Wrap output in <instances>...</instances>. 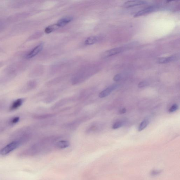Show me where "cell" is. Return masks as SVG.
<instances>
[{"mask_svg":"<svg viewBox=\"0 0 180 180\" xmlns=\"http://www.w3.org/2000/svg\"><path fill=\"white\" fill-rule=\"evenodd\" d=\"M70 143L68 141L65 140L58 141L55 144V147L57 149H62L68 147Z\"/></svg>","mask_w":180,"mask_h":180,"instance_id":"cell-12","label":"cell"},{"mask_svg":"<svg viewBox=\"0 0 180 180\" xmlns=\"http://www.w3.org/2000/svg\"><path fill=\"white\" fill-rule=\"evenodd\" d=\"M178 109V106L176 104L173 105L169 110V112H174Z\"/></svg>","mask_w":180,"mask_h":180,"instance_id":"cell-20","label":"cell"},{"mask_svg":"<svg viewBox=\"0 0 180 180\" xmlns=\"http://www.w3.org/2000/svg\"><path fill=\"white\" fill-rule=\"evenodd\" d=\"M121 78V75L120 74H116L114 76L113 80L115 81H118L120 80Z\"/></svg>","mask_w":180,"mask_h":180,"instance_id":"cell-22","label":"cell"},{"mask_svg":"<svg viewBox=\"0 0 180 180\" xmlns=\"http://www.w3.org/2000/svg\"><path fill=\"white\" fill-rule=\"evenodd\" d=\"M160 173V171L155 170L151 172V175H156L159 174Z\"/></svg>","mask_w":180,"mask_h":180,"instance_id":"cell-25","label":"cell"},{"mask_svg":"<svg viewBox=\"0 0 180 180\" xmlns=\"http://www.w3.org/2000/svg\"><path fill=\"white\" fill-rule=\"evenodd\" d=\"M58 27L56 25V24L49 26L45 29V32L46 33H50L55 30V29Z\"/></svg>","mask_w":180,"mask_h":180,"instance_id":"cell-18","label":"cell"},{"mask_svg":"<svg viewBox=\"0 0 180 180\" xmlns=\"http://www.w3.org/2000/svg\"><path fill=\"white\" fill-rule=\"evenodd\" d=\"M158 8L156 6L149 7L139 11L135 13L134 17H138L145 14L154 12V11H156Z\"/></svg>","mask_w":180,"mask_h":180,"instance_id":"cell-6","label":"cell"},{"mask_svg":"<svg viewBox=\"0 0 180 180\" xmlns=\"http://www.w3.org/2000/svg\"><path fill=\"white\" fill-rule=\"evenodd\" d=\"M43 44L40 43L36 46L28 53L24 56V57L26 59H29L34 57L41 51L43 48Z\"/></svg>","mask_w":180,"mask_h":180,"instance_id":"cell-3","label":"cell"},{"mask_svg":"<svg viewBox=\"0 0 180 180\" xmlns=\"http://www.w3.org/2000/svg\"><path fill=\"white\" fill-rule=\"evenodd\" d=\"M55 114H35L33 116V117L37 120H43L53 117Z\"/></svg>","mask_w":180,"mask_h":180,"instance_id":"cell-14","label":"cell"},{"mask_svg":"<svg viewBox=\"0 0 180 180\" xmlns=\"http://www.w3.org/2000/svg\"><path fill=\"white\" fill-rule=\"evenodd\" d=\"M118 85H113L107 88L101 92L99 94V96L100 98H104L109 96L112 91L117 88Z\"/></svg>","mask_w":180,"mask_h":180,"instance_id":"cell-7","label":"cell"},{"mask_svg":"<svg viewBox=\"0 0 180 180\" xmlns=\"http://www.w3.org/2000/svg\"><path fill=\"white\" fill-rule=\"evenodd\" d=\"M148 123H149V121L148 120H143L139 125L138 129L139 131H141L144 129L146 127H147Z\"/></svg>","mask_w":180,"mask_h":180,"instance_id":"cell-17","label":"cell"},{"mask_svg":"<svg viewBox=\"0 0 180 180\" xmlns=\"http://www.w3.org/2000/svg\"><path fill=\"white\" fill-rule=\"evenodd\" d=\"M37 85L36 81L35 80L29 81L20 90V92L22 93H26L36 88Z\"/></svg>","mask_w":180,"mask_h":180,"instance_id":"cell-4","label":"cell"},{"mask_svg":"<svg viewBox=\"0 0 180 180\" xmlns=\"http://www.w3.org/2000/svg\"><path fill=\"white\" fill-rule=\"evenodd\" d=\"M5 103L3 101L0 100V111L5 106Z\"/></svg>","mask_w":180,"mask_h":180,"instance_id":"cell-24","label":"cell"},{"mask_svg":"<svg viewBox=\"0 0 180 180\" xmlns=\"http://www.w3.org/2000/svg\"><path fill=\"white\" fill-rule=\"evenodd\" d=\"M24 100L25 99L23 98H19L13 101L9 108V111H13L19 109L23 104Z\"/></svg>","mask_w":180,"mask_h":180,"instance_id":"cell-5","label":"cell"},{"mask_svg":"<svg viewBox=\"0 0 180 180\" xmlns=\"http://www.w3.org/2000/svg\"><path fill=\"white\" fill-rule=\"evenodd\" d=\"M5 27V22L0 20V31L3 30Z\"/></svg>","mask_w":180,"mask_h":180,"instance_id":"cell-21","label":"cell"},{"mask_svg":"<svg viewBox=\"0 0 180 180\" xmlns=\"http://www.w3.org/2000/svg\"><path fill=\"white\" fill-rule=\"evenodd\" d=\"M21 145L19 141L12 140L0 150V154L3 156L8 154Z\"/></svg>","mask_w":180,"mask_h":180,"instance_id":"cell-2","label":"cell"},{"mask_svg":"<svg viewBox=\"0 0 180 180\" xmlns=\"http://www.w3.org/2000/svg\"><path fill=\"white\" fill-rule=\"evenodd\" d=\"M27 3V1H15L11 2L9 4V6L12 8H23Z\"/></svg>","mask_w":180,"mask_h":180,"instance_id":"cell-10","label":"cell"},{"mask_svg":"<svg viewBox=\"0 0 180 180\" xmlns=\"http://www.w3.org/2000/svg\"><path fill=\"white\" fill-rule=\"evenodd\" d=\"M146 3V2L145 1H128L125 2V3L123 4V6L124 8H129L137 5H143V4H145Z\"/></svg>","mask_w":180,"mask_h":180,"instance_id":"cell-9","label":"cell"},{"mask_svg":"<svg viewBox=\"0 0 180 180\" xmlns=\"http://www.w3.org/2000/svg\"><path fill=\"white\" fill-rule=\"evenodd\" d=\"M126 109H125V108H123V109H121L120 111V113L121 114L125 113V112H126Z\"/></svg>","mask_w":180,"mask_h":180,"instance_id":"cell-26","label":"cell"},{"mask_svg":"<svg viewBox=\"0 0 180 180\" xmlns=\"http://www.w3.org/2000/svg\"><path fill=\"white\" fill-rule=\"evenodd\" d=\"M98 40V38L97 37L94 36L89 37L85 40V43L87 45L93 44L97 42Z\"/></svg>","mask_w":180,"mask_h":180,"instance_id":"cell-16","label":"cell"},{"mask_svg":"<svg viewBox=\"0 0 180 180\" xmlns=\"http://www.w3.org/2000/svg\"><path fill=\"white\" fill-rule=\"evenodd\" d=\"M73 19V18L71 16H67L62 18L60 19L56 24V25L59 27H62L66 26V24L70 22Z\"/></svg>","mask_w":180,"mask_h":180,"instance_id":"cell-11","label":"cell"},{"mask_svg":"<svg viewBox=\"0 0 180 180\" xmlns=\"http://www.w3.org/2000/svg\"><path fill=\"white\" fill-rule=\"evenodd\" d=\"M4 64V62L3 61H0V68L3 67Z\"/></svg>","mask_w":180,"mask_h":180,"instance_id":"cell-27","label":"cell"},{"mask_svg":"<svg viewBox=\"0 0 180 180\" xmlns=\"http://www.w3.org/2000/svg\"><path fill=\"white\" fill-rule=\"evenodd\" d=\"M11 140L19 142L21 144L27 142L32 138L33 129L30 127L20 128L11 134Z\"/></svg>","mask_w":180,"mask_h":180,"instance_id":"cell-1","label":"cell"},{"mask_svg":"<svg viewBox=\"0 0 180 180\" xmlns=\"http://www.w3.org/2000/svg\"><path fill=\"white\" fill-rule=\"evenodd\" d=\"M123 125V123L119 121V122H116L114 123L112 126V129H119V128L122 127Z\"/></svg>","mask_w":180,"mask_h":180,"instance_id":"cell-19","label":"cell"},{"mask_svg":"<svg viewBox=\"0 0 180 180\" xmlns=\"http://www.w3.org/2000/svg\"><path fill=\"white\" fill-rule=\"evenodd\" d=\"M71 100L70 98H65L58 101L52 107L53 109H55L60 107H61L64 105L67 104L68 102Z\"/></svg>","mask_w":180,"mask_h":180,"instance_id":"cell-15","label":"cell"},{"mask_svg":"<svg viewBox=\"0 0 180 180\" xmlns=\"http://www.w3.org/2000/svg\"><path fill=\"white\" fill-rule=\"evenodd\" d=\"M2 51V49H1V48H0V52H1Z\"/></svg>","mask_w":180,"mask_h":180,"instance_id":"cell-28","label":"cell"},{"mask_svg":"<svg viewBox=\"0 0 180 180\" xmlns=\"http://www.w3.org/2000/svg\"><path fill=\"white\" fill-rule=\"evenodd\" d=\"M147 85V83L145 82H141L139 83L138 86L140 88H143L146 86Z\"/></svg>","mask_w":180,"mask_h":180,"instance_id":"cell-23","label":"cell"},{"mask_svg":"<svg viewBox=\"0 0 180 180\" xmlns=\"http://www.w3.org/2000/svg\"><path fill=\"white\" fill-rule=\"evenodd\" d=\"M176 57L175 56H171L167 57H162L157 59V62L159 64H166L170 62L174 61L176 60Z\"/></svg>","mask_w":180,"mask_h":180,"instance_id":"cell-13","label":"cell"},{"mask_svg":"<svg viewBox=\"0 0 180 180\" xmlns=\"http://www.w3.org/2000/svg\"><path fill=\"white\" fill-rule=\"evenodd\" d=\"M123 50V48H122V47L112 49H111V50L105 52L103 54L102 57H109V56H113L122 52Z\"/></svg>","mask_w":180,"mask_h":180,"instance_id":"cell-8","label":"cell"}]
</instances>
